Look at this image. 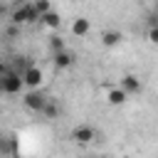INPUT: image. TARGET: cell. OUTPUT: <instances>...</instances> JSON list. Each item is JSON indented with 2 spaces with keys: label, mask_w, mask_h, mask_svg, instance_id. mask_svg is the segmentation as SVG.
<instances>
[{
  "label": "cell",
  "mask_w": 158,
  "mask_h": 158,
  "mask_svg": "<svg viewBox=\"0 0 158 158\" xmlns=\"http://www.w3.org/2000/svg\"><path fill=\"white\" fill-rule=\"evenodd\" d=\"M121 40H123V35H121L118 30H104V32H101V44H104V47H118Z\"/></svg>",
  "instance_id": "obj_10"
},
{
  "label": "cell",
  "mask_w": 158,
  "mask_h": 158,
  "mask_svg": "<svg viewBox=\"0 0 158 158\" xmlns=\"http://www.w3.org/2000/svg\"><path fill=\"white\" fill-rule=\"evenodd\" d=\"M42 114H44L47 118H54V116L59 114V109H57V106H54L52 101H47V104H44V109H42Z\"/></svg>",
  "instance_id": "obj_15"
},
{
  "label": "cell",
  "mask_w": 158,
  "mask_h": 158,
  "mask_svg": "<svg viewBox=\"0 0 158 158\" xmlns=\"http://www.w3.org/2000/svg\"><path fill=\"white\" fill-rule=\"evenodd\" d=\"M52 64H54L57 69H69V67L74 64V54H72V52H67V49L54 52V54H52Z\"/></svg>",
  "instance_id": "obj_6"
},
{
  "label": "cell",
  "mask_w": 158,
  "mask_h": 158,
  "mask_svg": "<svg viewBox=\"0 0 158 158\" xmlns=\"http://www.w3.org/2000/svg\"><path fill=\"white\" fill-rule=\"evenodd\" d=\"M12 153H17L15 136H0V156H12Z\"/></svg>",
  "instance_id": "obj_12"
},
{
  "label": "cell",
  "mask_w": 158,
  "mask_h": 158,
  "mask_svg": "<svg viewBox=\"0 0 158 158\" xmlns=\"http://www.w3.org/2000/svg\"><path fill=\"white\" fill-rule=\"evenodd\" d=\"M72 35L74 37H86L89 35V30H91V22H89V17H77L74 22H72Z\"/></svg>",
  "instance_id": "obj_8"
},
{
  "label": "cell",
  "mask_w": 158,
  "mask_h": 158,
  "mask_svg": "<svg viewBox=\"0 0 158 158\" xmlns=\"http://www.w3.org/2000/svg\"><path fill=\"white\" fill-rule=\"evenodd\" d=\"M49 49H52V52H62V49H64V40L57 37V35L49 37Z\"/></svg>",
  "instance_id": "obj_14"
},
{
  "label": "cell",
  "mask_w": 158,
  "mask_h": 158,
  "mask_svg": "<svg viewBox=\"0 0 158 158\" xmlns=\"http://www.w3.org/2000/svg\"><path fill=\"white\" fill-rule=\"evenodd\" d=\"M148 42L158 47V27H148Z\"/></svg>",
  "instance_id": "obj_16"
},
{
  "label": "cell",
  "mask_w": 158,
  "mask_h": 158,
  "mask_svg": "<svg viewBox=\"0 0 158 158\" xmlns=\"http://www.w3.org/2000/svg\"><path fill=\"white\" fill-rule=\"evenodd\" d=\"M5 72H7V67H5V59H2V57H0V77H2V74H5Z\"/></svg>",
  "instance_id": "obj_19"
},
{
  "label": "cell",
  "mask_w": 158,
  "mask_h": 158,
  "mask_svg": "<svg viewBox=\"0 0 158 158\" xmlns=\"http://www.w3.org/2000/svg\"><path fill=\"white\" fill-rule=\"evenodd\" d=\"M126 99H128V94H126L121 86H114V89H109V91H106V101H109L111 106H121Z\"/></svg>",
  "instance_id": "obj_11"
},
{
  "label": "cell",
  "mask_w": 158,
  "mask_h": 158,
  "mask_svg": "<svg viewBox=\"0 0 158 158\" xmlns=\"http://www.w3.org/2000/svg\"><path fill=\"white\" fill-rule=\"evenodd\" d=\"M20 35V25H12L10 22V27H7V37H17Z\"/></svg>",
  "instance_id": "obj_17"
},
{
  "label": "cell",
  "mask_w": 158,
  "mask_h": 158,
  "mask_svg": "<svg viewBox=\"0 0 158 158\" xmlns=\"http://www.w3.org/2000/svg\"><path fill=\"white\" fill-rule=\"evenodd\" d=\"M22 101H25V106H27L30 111H37V114H42V109H44V104H47L49 99H47V96H44L40 89H30V91L25 94V99H22Z\"/></svg>",
  "instance_id": "obj_4"
},
{
  "label": "cell",
  "mask_w": 158,
  "mask_h": 158,
  "mask_svg": "<svg viewBox=\"0 0 158 158\" xmlns=\"http://www.w3.org/2000/svg\"><path fill=\"white\" fill-rule=\"evenodd\" d=\"M5 12H7V10H5V5H2V2H0V20H2V17H5Z\"/></svg>",
  "instance_id": "obj_20"
},
{
  "label": "cell",
  "mask_w": 158,
  "mask_h": 158,
  "mask_svg": "<svg viewBox=\"0 0 158 158\" xmlns=\"http://www.w3.org/2000/svg\"><path fill=\"white\" fill-rule=\"evenodd\" d=\"M32 5H35V10H37L40 15H44V12H49V10H52V2H49V0H35Z\"/></svg>",
  "instance_id": "obj_13"
},
{
  "label": "cell",
  "mask_w": 158,
  "mask_h": 158,
  "mask_svg": "<svg viewBox=\"0 0 158 158\" xmlns=\"http://www.w3.org/2000/svg\"><path fill=\"white\" fill-rule=\"evenodd\" d=\"M156 12H158V0H156Z\"/></svg>",
  "instance_id": "obj_21"
},
{
  "label": "cell",
  "mask_w": 158,
  "mask_h": 158,
  "mask_svg": "<svg viewBox=\"0 0 158 158\" xmlns=\"http://www.w3.org/2000/svg\"><path fill=\"white\" fill-rule=\"evenodd\" d=\"M40 25H44L47 30H59V25H62V17H59V12L49 10V12L40 15Z\"/></svg>",
  "instance_id": "obj_9"
},
{
  "label": "cell",
  "mask_w": 158,
  "mask_h": 158,
  "mask_svg": "<svg viewBox=\"0 0 158 158\" xmlns=\"http://www.w3.org/2000/svg\"><path fill=\"white\" fill-rule=\"evenodd\" d=\"M10 22L12 25H32V22H40V12L35 10L32 2H20L12 12H10Z\"/></svg>",
  "instance_id": "obj_1"
},
{
  "label": "cell",
  "mask_w": 158,
  "mask_h": 158,
  "mask_svg": "<svg viewBox=\"0 0 158 158\" xmlns=\"http://www.w3.org/2000/svg\"><path fill=\"white\" fill-rule=\"evenodd\" d=\"M20 74H22V81H25L27 89H40L42 81H44V74H42V69H40L37 64H30V67L22 69Z\"/></svg>",
  "instance_id": "obj_3"
},
{
  "label": "cell",
  "mask_w": 158,
  "mask_h": 158,
  "mask_svg": "<svg viewBox=\"0 0 158 158\" xmlns=\"http://www.w3.org/2000/svg\"><path fill=\"white\" fill-rule=\"evenodd\" d=\"M22 86H25L22 74H20V72H15V69H12V72L7 69V72L0 77V91H2V94H20V89H22Z\"/></svg>",
  "instance_id": "obj_2"
},
{
  "label": "cell",
  "mask_w": 158,
  "mask_h": 158,
  "mask_svg": "<svg viewBox=\"0 0 158 158\" xmlns=\"http://www.w3.org/2000/svg\"><path fill=\"white\" fill-rule=\"evenodd\" d=\"M148 25H151V27H158V12H153V15L148 17Z\"/></svg>",
  "instance_id": "obj_18"
},
{
  "label": "cell",
  "mask_w": 158,
  "mask_h": 158,
  "mask_svg": "<svg viewBox=\"0 0 158 158\" xmlns=\"http://www.w3.org/2000/svg\"><path fill=\"white\" fill-rule=\"evenodd\" d=\"M121 89H123L126 94H141L143 84H141V79H138V77L126 74V77H121Z\"/></svg>",
  "instance_id": "obj_7"
},
{
  "label": "cell",
  "mask_w": 158,
  "mask_h": 158,
  "mask_svg": "<svg viewBox=\"0 0 158 158\" xmlns=\"http://www.w3.org/2000/svg\"><path fill=\"white\" fill-rule=\"evenodd\" d=\"M72 138H74L77 143H81V146H86V143H91V141L96 138V131H94L91 126H86V123H81V126H74V128H72Z\"/></svg>",
  "instance_id": "obj_5"
}]
</instances>
